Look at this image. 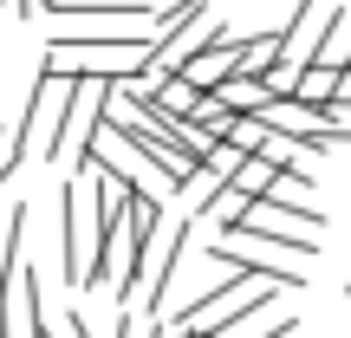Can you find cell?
Listing matches in <instances>:
<instances>
[{"label": "cell", "mask_w": 351, "mask_h": 338, "mask_svg": "<svg viewBox=\"0 0 351 338\" xmlns=\"http://www.w3.org/2000/svg\"><path fill=\"white\" fill-rule=\"evenodd\" d=\"M156 39H52L46 72L59 78H104V85H150Z\"/></svg>", "instance_id": "6da1fadb"}, {"label": "cell", "mask_w": 351, "mask_h": 338, "mask_svg": "<svg viewBox=\"0 0 351 338\" xmlns=\"http://www.w3.org/2000/svg\"><path fill=\"white\" fill-rule=\"evenodd\" d=\"M72 78H59V72H46L39 65V78H33V98H26V117L13 124V143H20V156H33V163H52V143H59V124H65V111H72Z\"/></svg>", "instance_id": "7a4b0ae2"}, {"label": "cell", "mask_w": 351, "mask_h": 338, "mask_svg": "<svg viewBox=\"0 0 351 338\" xmlns=\"http://www.w3.org/2000/svg\"><path fill=\"white\" fill-rule=\"evenodd\" d=\"M85 241H98V202L78 195V189L65 182L59 189V248H65V280H72V287H85V280H91Z\"/></svg>", "instance_id": "3957f363"}, {"label": "cell", "mask_w": 351, "mask_h": 338, "mask_svg": "<svg viewBox=\"0 0 351 338\" xmlns=\"http://www.w3.org/2000/svg\"><path fill=\"white\" fill-rule=\"evenodd\" d=\"M208 261H215V267H234V274L261 280V287H306V274H293L280 254H247V241H215Z\"/></svg>", "instance_id": "277c9868"}, {"label": "cell", "mask_w": 351, "mask_h": 338, "mask_svg": "<svg viewBox=\"0 0 351 338\" xmlns=\"http://www.w3.org/2000/svg\"><path fill=\"white\" fill-rule=\"evenodd\" d=\"M182 248H189V221H176V228H169V248L156 254V274H150V293H143V313L169 300V280H176V267H182Z\"/></svg>", "instance_id": "5b68a950"}, {"label": "cell", "mask_w": 351, "mask_h": 338, "mask_svg": "<svg viewBox=\"0 0 351 338\" xmlns=\"http://www.w3.org/2000/svg\"><path fill=\"white\" fill-rule=\"evenodd\" d=\"M189 124H195L208 143H234V130H241V111L221 98V91H215V98H202V104H195V117H189Z\"/></svg>", "instance_id": "8992f818"}, {"label": "cell", "mask_w": 351, "mask_h": 338, "mask_svg": "<svg viewBox=\"0 0 351 338\" xmlns=\"http://www.w3.org/2000/svg\"><path fill=\"white\" fill-rule=\"evenodd\" d=\"M247 163H254V156L241 150V143H215V150H208V163H202V182H208V189H234Z\"/></svg>", "instance_id": "52a82bcc"}, {"label": "cell", "mask_w": 351, "mask_h": 338, "mask_svg": "<svg viewBox=\"0 0 351 338\" xmlns=\"http://www.w3.org/2000/svg\"><path fill=\"white\" fill-rule=\"evenodd\" d=\"M143 91H150V98H156V104H163V111H169V117H182V124H189V117H195V104H202V91H195V85H189V78H182V72H176V78H163V85H143Z\"/></svg>", "instance_id": "ba28073f"}]
</instances>
